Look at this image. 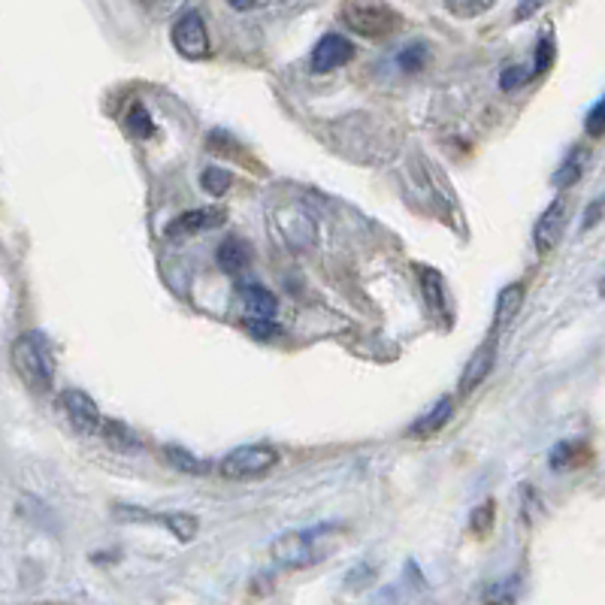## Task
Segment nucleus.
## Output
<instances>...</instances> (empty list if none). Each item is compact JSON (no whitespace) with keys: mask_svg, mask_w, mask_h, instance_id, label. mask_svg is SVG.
<instances>
[{"mask_svg":"<svg viewBox=\"0 0 605 605\" xmlns=\"http://www.w3.org/2000/svg\"><path fill=\"white\" fill-rule=\"evenodd\" d=\"M200 185H204L206 195L221 197V195H228V191H230V185H233V176H230L225 167H206L204 176H200Z\"/></svg>","mask_w":605,"mask_h":605,"instance_id":"5701e85b","label":"nucleus"},{"mask_svg":"<svg viewBox=\"0 0 605 605\" xmlns=\"http://www.w3.org/2000/svg\"><path fill=\"white\" fill-rule=\"evenodd\" d=\"M275 225L282 230L288 246H294V249H306L312 237H315V221L303 209H279L275 212Z\"/></svg>","mask_w":605,"mask_h":605,"instance_id":"9b49d317","label":"nucleus"},{"mask_svg":"<svg viewBox=\"0 0 605 605\" xmlns=\"http://www.w3.org/2000/svg\"><path fill=\"white\" fill-rule=\"evenodd\" d=\"M584 131H587V137L599 139L605 134V101H596L594 109L587 113L584 118Z\"/></svg>","mask_w":605,"mask_h":605,"instance_id":"bb28decb","label":"nucleus"},{"mask_svg":"<svg viewBox=\"0 0 605 605\" xmlns=\"http://www.w3.org/2000/svg\"><path fill=\"white\" fill-rule=\"evenodd\" d=\"M61 409H64L70 427H73L76 434H101V411H97V403H94L85 390H64V394H61Z\"/></svg>","mask_w":605,"mask_h":605,"instance_id":"423d86ee","label":"nucleus"},{"mask_svg":"<svg viewBox=\"0 0 605 605\" xmlns=\"http://www.w3.org/2000/svg\"><path fill=\"white\" fill-rule=\"evenodd\" d=\"M524 285L521 282H512V285H505L500 291V298H497V309H493V333H500L503 327H509L514 319H518V312L524 306Z\"/></svg>","mask_w":605,"mask_h":605,"instance_id":"f8f14e48","label":"nucleus"},{"mask_svg":"<svg viewBox=\"0 0 605 605\" xmlns=\"http://www.w3.org/2000/svg\"><path fill=\"white\" fill-rule=\"evenodd\" d=\"M12 369L36 394H46L55 378V357L43 333H24L12 343Z\"/></svg>","mask_w":605,"mask_h":605,"instance_id":"f257e3e1","label":"nucleus"},{"mask_svg":"<svg viewBox=\"0 0 605 605\" xmlns=\"http://www.w3.org/2000/svg\"><path fill=\"white\" fill-rule=\"evenodd\" d=\"M451 415H455V403L448 400V397H442V400L436 403L434 409L427 411V415H421L418 421L411 424L409 436H415V439H427V436L439 434V430H442V427L451 421Z\"/></svg>","mask_w":605,"mask_h":605,"instance_id":"4468645a","label":"nucleus"},{"mask_svg":"<svg viewBox=\"0 0 605 605\" xmlns=\"http://www.w3.org/2000/svg\"><path fill=\"white\" fill-rule=\"evenodd\" d=\"M566 216H570V209H566V200H554V204L539 216L536 228H533V246H536L539 254H549L554 246L563 237V228H566Z\"/></svg>","mask_w":605,"mask_h":605,"instance_id":"6e6552de","label":"nucleus"},{"mask_svg":"<svg viewBox=\"0 0 605 605\" xmlns=\"http://www.w3.org/2000/svg\"><path fill=\"white\" fill-rule=\"evenodd\" d=\"M155 521H158L160 526H167L179 542H191V539L197 536V530H200V521H197L195 514H188V512L155 514Z\"/></svg>","mask_w":605,"mask_h":605,"instance_id":"a211bd4d","label":"nucleus"},{"mask_svg":"<svg viewBox=\"0 0 605 605\" xmlns=\"http://www.w3.org/2000/svg\"><path fill=\"white\" fill-rule=\"evenodd\" d=\"M493 518H497V505H493V500L476 505L472 514H469V530H472L476 536H488L493 530Z\"/></svg>","mask_w":605,"mask_h":605,"instance_id":"b1692460","label":"nucleus"},{"mask_svg":"<svg viewBox=\"0 0 605 605\" xmlns=\"http://www.w3.org/2000/svg\"><path fill=\"white\" fill-rule=\"evenodd\" d=\"M240 298L254 319H273L275 309H279V300H275L273 291H267L263 285H254V282L240 285Z\"/></svg>","mask_w":605,"mask_h":605,"instance_id":"2eb2a0df","label":"nucleus"},{"mask_svg":"<svg viewBox=\"0 0 605 605\" xmlns=\"http://www.w3.org/2000/svg\"><path fill=\"white\" fill-rule=\"evenodd\" d=\"M279 463V451L273 446H242L233 448L221 463H218V472L230 481L242 479H258L263 472Z\"/></svg>","mask_w":605,"mask_h":605,"instance_id":"20e7f679","label":"nucleus"},{"mask_svg":"<svg viewBox=\"0 0 605 605\" xmlns=\"http://www.w3.org/2000/svg\"><path fill=\"white\" fill-rule=\"evenodd\" d=\"M125 127L137 139H146L155 134V122H152L149 109H146L143 103H134V106H131V113L125 115Z\"/></svg>","mask_w":605,"mask_h":605,"instance_id":"412c9836","label":"nucleus"},{"mask_svg":"<svg viewBox=\"0 0 605 605\" xmlns=\"http://www.w3.org/2000/svg\"><path fill=\"white\" fill-rule=\"evenodd\" d=\"M545 3H549V0H521V3H518V10H514V19H518V22H524V19H530L533 12L542 10Z\"/></svg>","mask_w":605,"mask_h":605,"instance_id":"7c9ffc66","label":"nucleus"},{"mask_svg":"<svg viewBox=\"0 0 605 605\" xmlns=\"http://www.w3.org/2000/svg\"><path fill=\"white\" fill-rule=\"evenodd\" d=\"M497 0H446V7L460 19H476L484 10H491Z\"/></svg>","mask_w":605,"mask_h":605,"instance_id":"393cba45","label":"nucleus"},{"mask_svg":"<svg viewBox=\"0 0 605 605\" xmlns=\"http://www.w3.org/2000/svg\"><path fill=\"white\" fill-rule=\"evenodd\" d=\"M533 76V67H509L503 70V76H500V85H503V92H518L526 80Z\"/></svg>","mask_w":605,"mask_h":605,"instance_id":"cd10ccee","label":"nucleus"},{"mask_svg":"<svg viewBox=\"0 0 605 605\" xmlns=\"http://www.w3.org/2000/svg\"><path fill=\"white\" fill-rule=\"evenodd\" d=\"M424 64H427V46H424V43H415V46L403 49L400 67L406 70V73H418Z\"/></svg>","mask_w":605,"mask_h":605,"instance_id":"a878e982","label":"nucleus"},{"mask_svg":"<svg viewBox=\"0 0 605 605\" xmlns=\"http://www.w3.org/2000/svg\"><path fill=\"white\" fill-rule=\"evenodd\" d=\"M493 364H497V333H493L488 343H481L476 348V354L469 357L467 369H463V376H460V394L467 397L472 390L479 388L484 378L491 376Z\"/></svg>","mask_w":605,"mask_h":605,"instance_id":"9d476101","label":"nucleus"},{"mask_svg":"<svg viewBox=\"0 0 605 605\" xmlns=\"http://www.w3.org/2000/svg\"><path fill=\"white\" fill-rule=\"evenodd\" d=\"M101 434L103 439L109 442V446L115 448V451H137L139 448V436L131 430V427H125V424L118 421H101Z\"/></svg>","mask_w":605,"mask_h":605,"instance_id":"6ab92c4d","label":"nucleus"},{"mask_svg":"<svg viewBox=\"0 0 605 605\" xmlns=\"http://www.w3.org/2000/svg\"><path fill=\"white\" fill-rule=\"evenodd\" d=\"M343 19L354 34L369 36V40L394 34L397 24H400L397 12L385 7V3H378V0H354V3L345 7Z\"/></svg>","mask_w":605,"mask_h":605,"instance_id":"7ed1b4c3","label":"nucleus"},{"mask_svg":"<svg viewBox=\"0 0 605 605\" xmlns=\"http://www.w3.org/2000/svg\"><path fill=\"white\" fill-rule=\"evenodd\" d=\"M418 275H421V291L424 300H427V306L434 309V312H442L446 306V294H442V279L436 270L430 267H418Z\"/></svg>","mask_w":605,"mask_h":605,"instance_id":"aec40b11","label":"nucleus"},{"mask_svg":"<svg viewBox=\"0 0 605 605\" xmlns=\"http://www.w3.org/2000/svg\"><path fill=\"white\" fill-rule=\"evenodd\" d=\"M216 263L221 273H228V275L240 273L242 267L249 263V249H246L240 240H225L221 246H218Z\"/></svg>","mask_w":605,"mask_h":605,"instance_id":"f3484780","label":"nucleus"},{"mask_svg":"<svg viewBox=\"0 0 605 605\" xmlns=\"http://www.w3.org/2000/svg\"><path fill=\"white\" fill-rule=\"evenodd\" d=\"M225 209L221 206H204V209H188L179 218H173L167 225V240H188V237H197L204 230L221 228L225 225Z\"/></svg>","mask_w":605,"mask_h":605,"instance_id":"0eeeda50","label":"nucleus"},{"mask_svg":"<svg viewBox=\"0 0 605 605\" xmlns=\"http://www.w3.org/2000/svg\"><path fill=\"white\" fill-rule=\"evenodd\" d=\"M421 605H434V603H421Z\"/></svg>","mask_w":605,"mask_h":605,"instance_id":"72a5a7b5","label":"nucleus"},{"mask_svg":"<svg viewBox=\"0 0 605 605\" xmlns=\"http://www.w3.org/2000/svg\"><path fill=\"white\" fill-rule=\"evenodd\" d=\"M587 160H591V152L584 149V146H572L570 155L560 160L557 173H554V185L557 188H572L587 170Z\"/></svg>","mask_w":605,"mask_h":605,"instance_id":"dca6fc26","label":"nucleus"},{"mask_svg":"<svg viewBox=\"0 0 605 605\" xmlns=\"http://www.w3.org/2000/svg\"><path fill=\"white\" fill-rule=\"evenodd\" d=\"M249 331H252V336H258V340H273L275 333H279V327L273 324V319H252L249 321Z\"/></svg>","mask_w":605,"mask_h":605,"instance_id":"c756f323","label":"nucleus"},{"mask_svg":"<svg viewBox=\"0 0 605 605\" xmlns=\"http://www.w3.org/2000/svg\"><path fill=\"white\" fill-rule=\"evenodd\" d=\"M599 218H603V200H594V204L587 206V216H584L582 228L584 230L596 228V221H599Z\"/></svg>","mask_w":605,"mask_h":605,"instance_id":"2f4dec72","label":"nucleus"},{"mask_svg":"<svg viewBox=\"0 0 605 605\" xmlns=\"http://www.w3.org/2000/svg\"><path fill=\"white\" fill-rule=\"evenodd\" d=\"M230 7H233V10H252L254 3H258V0H228Z\"/></svg>","mask_w":605,"mask_h":605,"instance_id":"473e14b6","label":"nucleus"},{"mask_svg":"<svg viewBox=\"0 0 605 605\" xmlns=\"http://www.w3.org/2000/svg\"><path fill=\"white\" fill-rule=\"evenodd\" d=\"M352 58V40H345L343 34H324L319 40L315 52H312V70H315V73H331V70L348 64Z\"/></svg>","mask_w":605,"mask_h":605,"instance_id":"1a4fd4ad","label":"nucleus"},{"mask_svg":"<svg viewBox=\"0 0 605 605\" xmlns=\"http://www.w3.org/2000/svg\"><path fill=\"white\" fill-rule=\"evenodd\" d=\"M551 61H554V43H551V36L545 34L542 40H539V49H536V67H533V73H545V70L551 67Z\"/></svg>","mask_w":605,"mask_h":605,"instance_id":"c85d7f7f","label":"nucleus"},{"mask_svg":"<svg viewBox=\"0 0 605 605\" xmlns=\"http://www.w3.org/2000/svg\"><path fill=\"white\" fill-rule=\"evenodd\" d=\"M173 46L188 61H200L209 55V31H206L200 12H185L182 19L173 24Z\"/></svg>","mask_w":605,"mask_h":605,"instance_id":"39448f33","label":"nucleus"},{"mask_svg":"<svg viewBox=\"0 0 605 605\" xmlns=\"http://www.w3.org/2000/svg\"><path fill=\"white\" fill-rule=\"evenodd\" d=\"M582 451H584V446H582V442H575V439H566V442H560V446L551 448V457H549L551 469L575 467V463L582 460Z\"/></svg>","mask_w":605,"mask_h":605,"instance_id":"4be33fe9","label":"nucleus"},{"mask_svg":"<svg viewBox=\"0 0 605 605\" xmlns=\"http://www.w3.org/2000/svg\"><path fill=\"white\" fill-rule=\"evenodd\" d=\"M164 460L170 463L176 472H182V476H197V479H204L212 472V463L204 460V457H197L195 451H188L182 446H164Z\"/></svg>","mask_w":605,"mask_h":605,"instance_id":"ddd939ff","label":"nucleus"},{"mask_svg":"<svg viewBox=\"0 0 605 605\" xmlns=\"http://www.w3.org/2000/svg\"><path fill=\"white\" fill-rule=\"evenodd\" d=\"M336 526H319V530H288L282 536L273 539L270 557L282 570H306L312 563H319L327 554L324 536L333 533Z\"/></svg>","mask_w":605,"mask_h":605,"instance_id":"f03ea898","label":"nucleus"}]
</instances>
